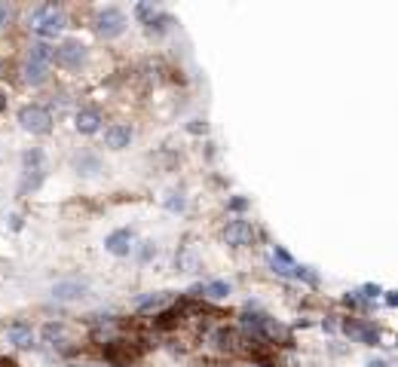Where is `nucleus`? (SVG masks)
Wrapping results in <instances>:
<instances>
[{
    "label": "nucleus",
    "instance_id": "nucleus-21",
    "mask_svg": "<svg viewBox=\"0 0 398 367\" xmlns=\"http://www.w3.org/2000/svg\"><path fill=\"white\" fill-rule=\"evenodd\" d=\"M291 275H294V279H301V281H307V285H319V275L310 272V266H297V264H294Z\"/></svg>",
    "mask_w": 398,
    "mask_h": 367
},
{
    "label": "nucleus",
    "instance_id": "nucleus-7",
    "mask_svg": "<svg viewBox=\"0 0 398 367\" xmlns=\"http://www.w3.org/2000/svg\"><path fill=\"white\" fill-rule=\"evenodd\" d=\"M86 291H89V285L83 279H65V281H59V285H53V300L70 303V300L86 297Z\"/></svg>",
    "mask_w": 398,
    "mask_h": 367
},
{
    "label": "nucleus",
    "instance_id": "nucleus-24",
    "mask_svg": "<svg viewBox=\"0 0 398 367\" xmlns=\"http://www.w3.org/2000/svg\"><path fill=\"white\" fill-rule=\"evenodd\" d=\"M10 19H12V10L6 3H0V31H6V25H10Z\"/></svg>",
    "mask_w": 398,
    "mask_h": 367
},
{
    "label": "nucleus",
    "instance_id": "nucleus-10",
    "mask_svg": "<svg viewBox=\"0 0 398 367\" xmlns=\"http://www.w3.org/2000/svg\"><path fill=\"white\" fill-rule=\"evenodd\" d=\"M104 144L111 147V150H126V147L132 144V126L126 123H113L104 129Z\"/></svg>",
    "mask_w": 398,
    "mask_h": 367
},
{
    "label": "nucleus",
    "instance_id": "nucleus-25",
    "mask_svg": "<svg viewBox=\"0 0 398 367\" xmlns=\"http://www.w3.org/2000/svg\"><path fill=\"white\" fill-rule=\"evenodd\" d=\"M365 297H380V285H365Z\"/></svg>",
    "mask_w": 398,
    "mask_h": 367
},
{
    "label": "nucleus",
    "instance_id": "nucleus-8",
    "mask_svg": "<svg viewBox=\"0 0 398 367\" xmlns=\"http://www.w3.org/2000/svg\"><path fill=\"white\" fill-rule=\"evenodd\" d=\"M135 232L132 230H113L108 239H104V248H108L113 257H129L135 251Z\"/></svg>",
    "mask_w": 398,
    "mask_h": 367
},
{
    "label": "nucleus",
    "instance_id": "nucleus-26",
    "mask_svg": "<svg viewBox=\"0 0 398 367\" xmlns=\"http://www.w3.org/2000/svg\"><path fill=\"white\" fill-rule=\"evenodd\" d=\"M248 206V199H230V211H243Z\"/></svg>",
    "mask_w": 398,
    "mask_h": 367
},
{
    "label": "nucleus",
    "instance_id": "nucleus-23",
    "mask_svg": "<svg viewBox=\"0 0 398 367\" xmlns=\"http://www.w3.org/2000/svg\"><path fill=\"white\" fill-rule=\"evenodd\" d=\"M153 254H156V245H153V242H141V251H138V260H141V264H144V260H151Z\"/></svg>",
    "mask_w": 398,
    "mask_h": 367
},
{
    "label": "nucleus",
    "instance_id": "nucleus-18",
    "mask_svg": "<svg viewBox=\"0 0 398 367\" xmlns=\"http://www.w3.org/2000/svg\"><path fill=\"white\" fill-rule=\"evenodd\" d=\"M160 12H162V10H160L156 3H135V19H138L141 25H151L153 19L160 16Z\"/></svg>",
    "mask_w": 398,
    "mask_h": 367
},
{
    "label": "nucleus",
    "instance_id": "nucleus-5",
    "mask_svg": "<svg viewBox=\"0 0 398 367\" xmlns=\"http://www.w3.org/2000/svg\"><path fill=\"white\" fill-rule=\"evenodd\" d=\"M224 242L233 245V248H248L254 242V227L245 221V217H236L224 227Z\"/></svg>",
    "mask_w": 398,
    "mask_h": 367
},
{
    "label": "nucleus",
    "instance_id": "nucleus-16",
    "mask_svg": "<svg viewBox=\"0 0 398 367\" xmlns=\"http://www.w3.org/2000/svg\"><path fill=\"white\" fill-rule=\"evenodd\" d=\"M169 300H172V294H169V291H160V294H151V297H138V303H135V306H138L141 313H151V309L166 306Z\"/></svg>",
    "mask_w": 398,
    "mask_h": 367
},
{
    "label": "nucleus",
    "instance_id": "nucleus-29",
    "mask_svg": "<svg viewBox=\"0 0 398 367\" xmlns=\"http://www.w3.org/2000/svg\"><path fill=\"white\" fill-rule=\"evenodd\" d=\"M0 74H3V61H0Z\"/></svg>",
    "mask_w": 398,
    "mask_h": 367
},
{
    "label": "nucleus",
    "instance_id": "nucleus-14",
    "mask_svg": "<svg viewBox=\"0 0 398 367\" xmlns=\"http://www.w3.org/2000/svg\"><path fill=\"white\" fill-rule=\"evenodd\" d=\"M22 80L28 83V86H44V83L49 80V68L34 65V61H25V65H22Z\"/></svg>",
    "mask_w": 398,
    "mask_h": 367
},
{
    "label": "nucleus",
    "instance_id": "nucleus-6",
    "mask_svg": "<svg viewBox=\"0 0 398 367\" xmlns=\"http://www.w3.org/2000/svg\"><path fill=\"white\" fill-rule=\"evenodd\" d=\"M55 61L68 70H77L83 61H86V43H80V40H65V43L55 49Z\"/></svg>",
    "mask_w": 398,
    "mask_h": 367
},
{
    "label": "nucleus",
    "instance_id": "nucleus-3",
    "mask_svg": "<svg viewBox=\"0 0 398 367\" xmlns=\"http://www.w3.org/2000/svg\"><path fill=\"white\" fill-rule=\"evenodd\" d=\"M19 126L31 135H49L53 132V110L44 108V104H25L19 110Z\"/></svg>",
    "mask_w": 398,
    "mask_h": 367
},
{
    "label": "nucleus",
    "instance_id": "nucleus-17",
    "mask_svg": "<svg viewBox=\"0 0 398 367\" xmlns=\"http://www.w3.org/2000/svg\"><path fill=\"white\" fill-rule=\"evenodd\" d=\"M199 291H202L205 297H211V300H224L227 294L233 291V285H230V281H209V285L199 288Z\"/></svg>",
    "mask_w": 398,
    "mask_h": 367
},
{
    "label": "nucleus",
    "instance_id": "nucleus-12",
    "mask_svg": "<svg viewBox=\"0 0 398 367\" xmlns=\"http://www.w3.org/2000/svg\"><path fill=\"white\" fill-rule=\"evenodd\" d=\"M25 61H34V65H44L49 68L55 61V46H49L46 40H37V43L28 46V59Z\"/></svg>",
    "mask_w": 398,
    "mask_h": 367
},
{
    "label": "nucleus",
    "instance_id": "nucleus-13",
    "mask_svg": "<svg viewBox=\"0 0 398 367\" xmlns=\"http://www.w3.org/2000/svg\"><path fill=\"white\" fill-rule=\"evenodd\" d=\"M346 334H352L359 343H368V346H374L380 340V330L368 321H346Z\"/></svg>",
    "mask_w": 398,
    "mask_h": 367
},
{
    "label": "nucleus",
    "instance_id": "nucleus-27",
    "mask_svg": "<svg viewBox=\"0 0 398 367\" xmlns=\"http://www.w3.org/2000/svg\"><path fill=\"white\" fill-rule=\"evenodd\" d=\"M368 367H389V364L383 361V358H374V361H368Z\"/></svg>",
    "mask_w": 398,
    "mask_h": 367
},
{
    "label": "nucleus",
    "instance_id": "nucleus-11",
    "mask_svg": "<svg viewBox=\"0 0 398 367\" xmlns=\"http://www.w3.org/2000/svg\"><path fill=\"white\" fill-rule=\"evenodd\" d=\"M102 114H98L95 108H80L77 110V117H74V126H77V132H83V135H95L98 129H102Z\"/></svg>",
    "mask_w": 398,
    "mask_h": 367
},
{
    "label": "nucleus",
    "instance_id": "nucleus-4",
    "mask_svg": "<svg viewBox=\"0 0 398 367\" xmlns=\"http://www.w3.org/2000/svg\"><path fill=\"white\" fill-rule=\"evenodd\" d=\"M95 31L102 34L104 40L120 37V34L126 31V16H123V10H117V6H104V10H98V16H95Z\"/></svg>",
    "mask_w": 398,
    "mask_h": 367
},
{
    "label": "nucleus",
    "instance_id": "nucleus-9",
    "mask_svg": "<svg viewBox=\"0 0 398 367\" xmlns=\"http://www.w3.org/2000/svg\"><path fill=\"white\" fill-rule=\"evenodd\" d=\"M6 337H10V343L16 346V349H31L34 340H37V334H34V328L22 319L10 321V328H6Z\"/></svg>",
    "mask_w": 398,
    "mask_h": 367
},
{
    "label": "nucleus",
    "instance_id": "nucleus-2",
    "mask_svg": "<svg viewBox=\"0 0 398 367\" xmlns=\"http://www.w3.org/2000/svg\"><path fill=\"white\" fill-rule=\"evenodd\" d=\"M46 178V153L40 147L22 153V181H19V193H34Z\"/></svg>",
    "mask_w": 398,
    "mask_h": 367
},
{
    "label": "nucleus",
    "instance_id": "nucleus-20",
    "mask_svg": "<svg viewBox=\"0 0 398 367\" xmlns=\"http://www.w3.org/2000/svg\"><path fill=\"white\" fill-rule=\"evenodd\" d=\"M44 340H46L49 346H61V343H65V324L49 321L46 328H44Z\"/></svg>",
    "mask_w": 398,
    "mask_h": 367
},
{
    "label": "nucleus",
    "instance_id": "nucleus-22",
    "mask_svg": "<svg viewBox=\"0 0 398 367\" xmlns=\"http://www.w3.org/2000/svg\"><path fill=\"white\" fill-rule=\"evenodd\" d=\"M166 208H169V211H184V208H187V199H184L181 193H169Z\"/></svg>",
    "mask_w": 398,
    "mask_h": 367
},
{
    "label": "nucleus",
    "instance_id": "nucleus-1",
    "mask_svg": "<svg viewBox=\"0 0 398 367\" xmlns=\"http://www.w3.org/2000/svg\"><path fill=\"white\" fill-rule=\"evenodd\" d=\"M68 25V16L61 6L55 3H44V6H34L31 12H28V28H31L37 37L44 40H53L55 34H61Z\"/></svg>",
    "mask_w": 398,
    "mask_h": 367
},
{
    "label": "nucleus",
    "instance_id": "nucleus-28",
    "mask_svg": "<svg viewBox=\"0 0 398 367\" xmlns=\"http://www.w3.org/2000/svg\"><path fill=\"white\" fill-rule=\"evenodd\" d=\"M3 104H6V95H3V92H0V110H3Z\"/></svg>",
    "mask_w": 398,
    "mask_h": 367
},
{
    "label": "nucleus",
    "instance_id": "nucleus-19",
    "mask_svg": "<svg viewBox=\"0 0 398 367\" xmlns=\"http://www.w3.org/2000/svg\"><path fill=\"white\" fill-rule=\"evenodd\" d=\"M175 266H178L181 272H196V270H199V260H196V254L190 251V248H184V251L175 257Z\"/></svg>",
    "mask_w": 398,
    "mask_h": 367
},
{
    "label": "nucleus",
    "instance_id": "nucleus-15",
    "mask_svg": "<svg viewBox=\"0 0 398 367\" xmlns=\"http://www.w3.org/2000/svg\"><path fill=\"white\" fill-rule=\"evenodd\" d=\"M74 166H77V172H80V175H98V172H102V159H98L95 153H80Z\"/></svg>",
    "mask_w": 398,
    "mask_h": 367
}]
</instances>
